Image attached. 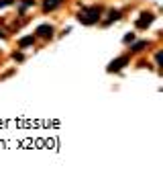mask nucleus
Instances as JSON below:
<instances>
[{"instance_id": "obj_1", "label": "nucleus", "mask_w": 163, "mask_h": 174, "mask_svg": "<svg viewBox=\"0 0 163 174\" xmlns=\"http://www.w3.org/2000/svg\"><path fill=\"white\" fill-rule=\"evenodd\" d=\"M100 12H102L100 6H86V8H82V12L78 14V18L82 20L84 25H94V23H98Z\"/></svg>"}, {"instance_id": "obj_2", "label": "nucleus", "mask_w": 163, "mask_h": 174, "mask_svg": "<svg viewBox=\"0 0 163 174\" xmlns=\"http://www.w3.org/2000/svg\"><path fill=\"white\" fill-rule=\"evenodd\" d=\"M153 14L151 12H143L141 16H139V20H137V27L139 29H147V27H151V23H153Z\"/></svg>"}, {"instance_id": "obj_3", "label": "nucleus", "mask_w": 163, "mask_h": 174, "mask_svg": "<svg viewBox=\"0 0 163 174\" xmlns=\"http://www.w3.org/2000/svg\"><path fill=\"white\" fill-rule=\"evenodd\" d=\"M129 63V55H122V57H118L116 61H112L110 66H108V72H118L120 68H124Z\"/></svg>"}, {"instance_id": "obj_4", "label": "nucleus", "mask_w": 163, "mask_h": 174, "mask_svg": "<svg viewBox=\"0 0 163 174\" xmlns=\"http://www.w3.org/2000/svg\"><path fill=\"white\" fill-rule=\"evenodd\" d=\"M37 37H51L53 35V27L51 25H41V27H37V33H35Z\"/></svg>"}, {"instance_id": "obj_5", "label": "nucleus", "mask_w": 163, "mask_h": 174, "mask_svg": "<svg viewBox=\"0 0 163 174\" xmlns=\"http://www.w3.org/2000/svg\"><path fill=\"white\" fill-rule=\"evenodd\" d=\"M61 2H63V0H45V2H43V8H45V10H55Z\"/></svg>"}, {"instance_id": "obj_6", "label": "nucleus", "mask_w": 163, "mask_h": 174, "mask_svg": "<svg viewBox=\"0 0 163 174\" xmlns=\"http://www.w3.org/2000/svg\"><path fill=\"white\" fill-rule=\"evenodd\" d=\"M33 41H35V37H33V35H29V37H22V39H20V45H22V47H27V45H31Z\"/></svg>"}, {"instance_id": "obj_7", "label": "nucleus", "mask_w": 163, "mask_h": 174, "mask_svg": "<svg viewBox=\"0 0 163 174\" xmlns=\"http://www.w3.org/2000/svg\"><path fill=\"white\" fill-rule=\"evenodd\" d=\"M114 18H120V12H118V10H116V12L112 10V12H110V18L106 20V23H104V25H110V23H112V20H114Z\"/></svg>"}, {"instance_id": "obj_8", "label": "nucleus", "mask_w": 163, "mask_h": 174, "mask_svg": "<svg viewBox=\"0 0 163 174\" xmlns=\"http://www.w3.org/2000/svg\"><path fill=\"white\" fill-rule=\"evenodd\" d=\"M31 4H35V0H22V6H20V12H25Z\"/></svg>"}, {"instance_id": "obj_9", "label": "nucleus", "mask_w": 163, "mask_h": 174, "mask_svg": "<svg viewBox=\"0 0 163 174\" xmlns=\"http://www.w3.org/2000/svg\"><path fill=\"white\" fill-rule=\"evenodd\" d=\"M133 43H135V41H133ZM145 45H147V41H139V43H135V45H133V49L139 51V49H143Z\"/></svg>"}, {"instance_id": "obj_10", "label": "nucleus", "mask_w": 163, "mask_h": 174, "mask_svg": "<svg viewBox=\"0 0 163 174\" xmlns=\"http://www.w3.org/2000/svg\"><path fill=\"white\" fill-rule=\"evenodd\" d=\"M122 41H124V43H126V45H129V43H133V41H135V33H126V35H124V39H122Z\"/></svg>"}, {"instance_id": "obj_11", "label": "nucleus", "mask_w": 163, "mask_h": 174, "mask_svg": "<svg viewBox=\"0 0 163 174\" xmlns=\"http://www.w3.org/2000/svg\"><path fill=\"white\" fill-rule=\"evenodd\" d=\"M12 2H14V0H0V8L6 6V4H12Z\"/></svg>"}, {"instance_id": "obj_12", "label": "nucleus", "mask_w": 163, "mask_h": 174, "mask_svg": "<svg viewBox=\"0 0 163 174\" xmlns=\"http://www.w3.org/2000/svg\"><path fill=\"white\" fill-rule=\"evenodd\" d=\"M12 57H14V59H18V61H22V53H14Z\"/></svg>"}, {"instance_id": "obj_13", "label": "nucleus", "mask_w": 163, "mask_h": 174, "mask_svg": "<svg viewBox=\"0 0 163 174\" xmlns=\"http://www.w3.org/2000/svg\"><path fill=\"white\" fill-rule=\"evenodd\" d=\"M4 37H6V35H4V33H2V31H0V39H4Z\"/></svg>"}]
</instances>
